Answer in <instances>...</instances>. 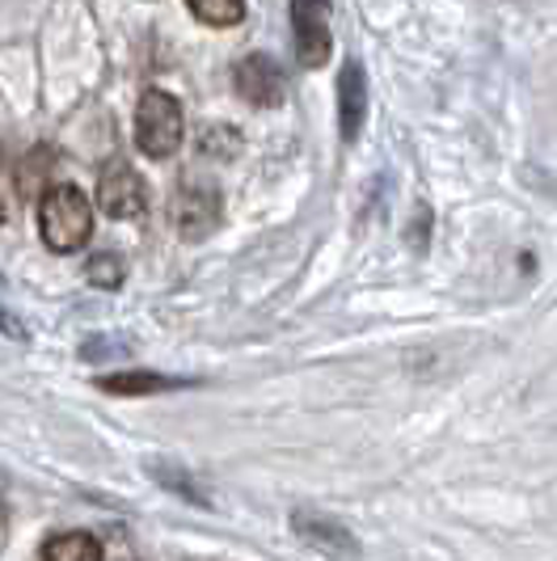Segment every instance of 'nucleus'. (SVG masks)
Returning a JSON list of instances; mask_svg holds the SVG:
<instances>
[{"mask_svg": "<svg viewBox=\"0 0 557 561\" xmlns=\"http://www.w3.org/2000/svg\"><path fill=\"white\" fill-rule=\"evenodd\" d=\"M296 533L305 536V540H312L317 549H326V553H338V558H355L360 553V545H355V536L346 533L342 524H334V519H317V515H308V511H296Z\"/></svg>", "mask_w": 557, "mask_h": 561, "instance_id": "obj_8", "label": "nucleus"}, {"mask_svg": "<svg viewBox=\"0 0 557 561\" xmlns=\"http://www.w3.org/2000/svg\"><path fill=\"white\" fill-rule=\"evenodd\" d=\"M0 540H4V506H0Z\"/></svg>", "mask_w": 557, "mask_h": 561, "instance_id": "obj_13", "label": "nucleus"}, {"mask_svg": "<svg viewBox=\"0 0 557 561\" xmlns=\"http://www.w3.org/2000/svg\"><path fill=\"white\" fill-rule=\"evenodd\" d=\"M220 225V195L212 186H191L182 203H178V228L186 241H198L207 237L212 228Z\"/></svg>", "mask_w": 557, "mask_h": 561, "instance_id": "obj_7", "label": "nucleus"}, {"mask_svg": "<svg viewBox=\"0 0 557 561\" xmlns=\"http://www.w3.org/2000/svg\"><path fill=\"white\" fill-rule=\"evenodd\" d=\"M178 380H166V376H152V371H127V376H106L102 389L106 393H161V389H173Z\"/></svg>", "mask_w": 557, "mask_h": 561, "instance_id": "obj_11", "label": "nucleus"}, {"mask_svg": "<svg viewBox=\"0 0 557 561\" xmlns=\"http://www.w3.org/2000/svg\"><path fill=\"white\" fill-rule=\"evenodd\" d=\"M363 118H367V77H363L360 64L351 59L338 72V127H342V140H360Z\"/></svg>", "mask_w": 557, "mask_h": 561, "instance_id": "obj_6", "label": "nucleus"}, {"mask_svg": "<svg viewBox=\"0 0 557 561\" xmlns=\"http://www.w3.org/2000/svg\"><path fill=\"white\" fill-rule=\"evenodd\" d=\"M148 203L144 191V178L127 161H111L102 182H98V207L111 216V220H136Z\"/></svg>", "mask_w": 557, "mask_h": 561, "instance_id": "obj_4", "label": "nucleus"}, {"mask_svg": "<svg viewBox=\"0 0 557 561\" xmlns=\"http://www.w3.org/2000/svg\"><path fill=\"white\" fill-rule=\"evenodd\" d=\"M186 9L195 13L203 26H237L246 18V0H186Z\"/></svg>", "mask_w": 557, "mask_h": 561, "instance_id": "obj_10", "label": "nucleus"}, {"mask_svg": "<svg viewBox=\"0 0 557 561\" xmlns=\"http://www.w3.org/2000/svg\"><path fill=\"white\" fill-rule=\"evenodd\" d=\"M0 225H4V195H0Z\"/></svg>", "mask_w": 557, "mask_h": 561, "instance_id": "obj_14", "label": "nucleus"}, {"mask_svg": "<svg viewBox=\"0 0 557 561\" xmlns=\"http://www.w3.org/2000/svg\"><path fill=\"white\" fill-rule=\"evenodd\" d=\"M232 84H237V93L258 106V111H275L278 102H283V72H278L275 59L266 56H246L237 64V72H232Z\"/></svg>", "mask_w": 557, "mask_h": 561, "instance_id": "obj_5", "label": "nucleus"}, {"mask_svg": "<svg viewBox=\"0 0 557 561\" xmlns=\"http://www.w3.org/2000/svg\"><path fill=\"white\" fill-rule=\"evenodd\" d=\"M43 561H102V549L89 533H64L43 545Z\"/></svg>", "mask_w": 557, "mask_h": 561, "instance_id": "obj_9", "label": "nucleus"}, {"mask_svg": "<svg viewBox=\"0 0 557 561\" xmlns=\"http://www.w3.org/2000/svg\"><path fill=\"white\" fill-rule=\"evenodd\" d=\"M292 30H296V59L305 68H321L334 51L330 0H292Z\"/></svg>", "mask_w": 557, "mask_h": 561, "instance_id": "obj_3", "label": "nucleus"}, {"mask_svg": "<svg viewBox=\"0 0 557 561\" xmlns=\"http://www.w3.org/2000/svg\"><path fill=\"white\" fill-rule=\"evenodd\" d=\"M38 232L52 253H77L93 237V203L84 198L81 186L59 182L38 203Z\"/></svg>", "mask_w": 557, "mask_h": 561, "instance_id": "obj_1", "label": "nucleus"}, {"mask_svg": "<svg viewBox=\"0 0 557 561\" xmlns=\"http://www.w3.org/2000/svg\"><path fill=\"white\" fill-rule=\"evenodd\" d=\"M89 279L102 283V287H118V279H123V266H118L114 257H93V262H89Z\"/></svg>", "mask_w": 557, "mask_h": 561, "instance_id": "obj_12", "label": "nucleus"}, {"mask_svg": "<svg viewBox=\"0 0 557 561\" xmlns=\"http://www.w3.org/2000/svg\"><path fill=\"white\" fill-rule=\"evenodd\" d=\"M182 131H186V118H182V102L166 93V89H148L139 98L136 111V140L139 152L152 157V161H166L178 152L182 144Z\"/></svg>", "mask_w": 557, "mask_h": 561, "instance_id": "obj_2", "label": "nucleus"}]
</instances>
